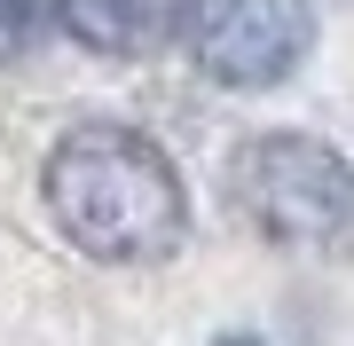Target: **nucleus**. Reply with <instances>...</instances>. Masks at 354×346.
I'll return each mask as SVG.
<instances>
[{"label":"nucleus","instance_id":"obj_1","mask_svg":"<svg viewBox=\"0 0 354 346\" xmlns=\"http://www.w3.org/2000/svg\"><path fill=\"white\" fill-rule=\"evenodd\" d=\"M48 213L87 260L142 268L165 260L189 229V197L165 150L134 126H71L48 150Z\"/></svg>","mask_w":354,"mask_h":346},{"label":"nucleus","instance_id":"obj_2","mask_svg":"<svg viewBox=\"0 0 354 346\" xmlns=\"http://www.w3.org/2000/svg\"><path fill=\"white\" fill-rule=\"evenodd\" d=\"M236 205L244 220L307 260H346L354 252V166L315 134H260L236 150Z\"/></svg>","mask_w":354,"mask_h":346},{"label":"nucleus","instance_id":"obj_3","mask_svg":"<svg viewBox=\"0 0 354 346\" xmlns=\"http://www.w3.org/2000/svg\"><path fill=\"white\" fill-rule=\"evenodd\" d=\"M197 71L221 87H276L299 71L307 39H315V8L307 0H189L181 16Z\"/></svg>","mask_w":354,"mask_h":346},{"label":"nucleus","instance_id":"obj_4","mask_svg":"<svg viewBox=\"0 0 354 346\" xmlns=\"http://www.w3.org/2000/svg\"><path fill=\"white\" fill-rule=\"evenodd\" d=\"M181 24V0H64V32L95 55H150Z\"/></svg>","mask_w":354,"mask_h":346},{"label":"nucleus","instance_id":"obj_5","mask_svg":"<svg viewBox=\"0 0 354 346\" xmlns=\"http://www.w3.org/2000/svg\"><path fill=\"white\" fill-rule=\"evenodd\" d=\"M32 32H39V16H32V0H0V64H8V55H24V48H32Z\"/></svg>","mask_w":354,"mask_h":346},{"label":"nucleus","instance_id":"obj_6","mask_svg":"<svg viewBox=\"0 0 354 346\" xmlns=\"http://www.w3.org/2000/svg\"><path fill=\"white\" fill-rule=\"evenodd\" d=\"M213 346H268V338H213Z\"/></svg>","mask_w":354,"mask_h":346}]
</instances>
